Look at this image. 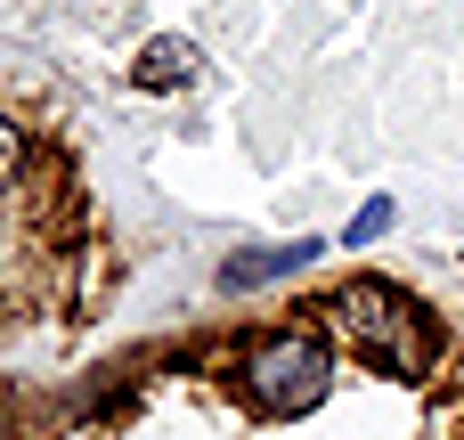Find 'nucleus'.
<instances>
[{
	"label": "nucleus",
	"instance_id": "f257e3e1",
	"mask_svg": "<svg viewBox=\"0 0 464 440\" xmlns=\"http://www.w3.org/2000/svg\"><path fill=\"white\" fill-rule=\"evenodd\" d=\"M106 229L49 90L0 73V351L106 302Z\"/></svg>",
	"mask_w": 464,
	"mask_h": 440
},
{
	"label": "nucleus",
	"instance_id": "7ed1b4c3",
	"mask_svg": "<svg viewBox=\"0 0 464 440\" xmlns=\"http://www.w3.org/2000/svg\"><path fill=\"white\" fill-rule=\"evenodd\" d=\"M302 269H318V237H310V245L228 253V261H220V294H253V286H277V278H302Z\"/></svg>",
	"mask_w": 464,
	"mask_h": 440
},
{
	"label": "nucleus",
	"instance_id": "423d86ee",
	"mask_svg": "<svg viewBox=\"0 0 464 440\" xmlns=\"http://www.w3.org/2000/svg\"><path fill=\"white\" fill-rule=\"evenodd\" d=\"M0 440H16V425H8V416H0Z\"/></svg>",
	"mask_w": 464,
	"mask_h": 440
},
{
	"label": "nucleus",
	"instance_id": "20e7f679",
	"mask_svg": "<svg viewBox=\"0 0 464 440\" xmlns=\"http://www.w3.org/2000/svg\"><path fill=\"white\" fill-rule=\"evenodd\" d=\"M179 82H196V49L179 33H155L130 65V90H179Z\"/></svg>",
	"mask_w": 464,
	"mask_h": 440
},
{
	"label": "nucleus",
	"instance_id": "39448f33",
	"mask_svg": "<svg viewBox=\"0 0 464 440\" xmlns=\"http://www.w3.org/2000/svg\"><path fill=\"white\" fill-rule=\"evenodd\" d=\"M383 229H392V196H375V204H359V220L343 229V245H375Z\"/></svg>",
	"mask_w": 464,
	"mask_h": 440
},
{
	"label": "nucleus",
	"instance_id": "f03ea898",
	"mask_svg": "<svg viewBox=\"0 0 464 440\" xmlns=\"http://www.w3.org/2000/svg\"><path fill=\"white\" fill-rule=\"evenodd\" d=\"M318 310L334 318L343 351H359V359L383 367L392 384H440L449 335H440V318H432L408 286H392V278H351V286H326Z\"/></svg>",
	"mask_w": 464,
	"mask_h": 440
}]
</instances>
